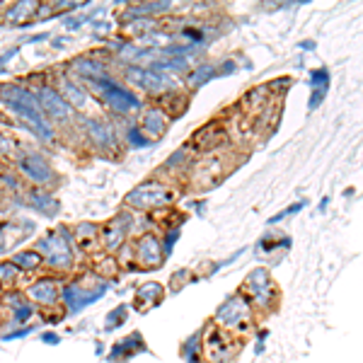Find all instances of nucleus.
Here are the masks:
<instances>
[{
    "label": "nucleus",
    "mask_w": 363,
    "mask_h": 363,
    "mask_svg": "<svg viewBox=\"0 0 363 363\" xmlns=\"http://www.w3.org/2000/svg\"><path fill=\"white\" fill-rule=\"evenodd\" d=\"M0 102L5 104L8 109L20 116L25 124L32 128L42 140H54V128H51V121L46 119L42 107H39L37 97L32 95L29 90L20 85H0Z\"/></svg>",
    "instance_id": "f257e3e1"
},
{
    "label": "nucleus",
    "mask_w": 363,
    "mask_h": 363,
    "mask_svg": "<svg viewBox=\"0 0 363 363\" xmlns=\"http://www.w3.org/2000/svg\"><path fill=\"white\" fill-rule=\"evenodd\" d=\"M213 325H218L220 330H225L228 335L238 337H247L255 330V308L245 301L242 296H233L220 306V310L216 313Z\"/></svg>",
    "instance_id": "f03ea898"
},
{
    "label": "nucleus",
    "mask_w": 363,
    "mask_h": 363,
    "mask_svg": "<svg viewBox=\"0 0 363 363\" xmlns=\"http://www.w3.org/2000/svg\"><path fill=\"white\" fill-rule=\"evenodd\" d=\"M83 83H85V90H92L99 97V104L104 102L107 107H112L114 112H131V109L140 107V99L112 78H104L102 75V78L83 80Z\"/></svg>",
    "instance_id": "7ed1b4c3"
},
{
    "label": "nucleus",
    "mask_w": 363,
    "mask_h": 363,
    "mask_svg": "<svg viewBox=\"0 0 363 363\" xmlns=\"http://www.w3.org/2000/svg\"><path fill=\"white\" fill-rule=\"evenodd\" d=\"M240 342L238 337L228 335L225 330H220L218 325L208 322L206 332H203V359L208 363H228L233 356L238 354Z\"/></svg>",
    "instance_id": "20e7f679"
},
{
    "label": "nucleus",
    "mask_w": 363,
    "mask_h": 363,
    "mask_svg": "<svg viewBox=\"0 0 363 363\" xmlns=\"http://www.w3.org/2000/svg\"><path fill=\"white\" fill-rule=\"evenodd\" d=\"M174 199V189L167 184V182H160V179H150V182H143L140 186L128 194L126 201L131 203L133 208H140V211H155V208H165L167 203H172Z\"/></svg>",
    "instance_id": "39448f33"
},
{
    "label": "nucleus",
    "mask_w": 363,
    "mask_h": 363,
    "mask_svg": "<svg viewBox=\"0 0 363 363\" xmlns=\"http://www.w3.org/2000/svg\"><path fill=\"white\" fill-rule=\"evenodd\" d=\"M240 296H242L252 308L267 310V308H272L274 303H277L279 289L272 284L269 274L259 269V272H252L247 277V281H245V286H242V294H240Z\"/></svg>",
    "instance_id": "423d86ee"
},
{
    "label": "nucleus",
    "mask_w": 363,
    "mask_h": 363,
    "mask_svg": "<svg viewBox=\"0 0 363 363\" xmlns=\"http://www.w3.org/2000/svg\"><path fill=\"white\" fill-rule=\"evenodd\" d=\"M39 250H42V262L46 267L58 269V272H68L70 264H73V250H70V242L63 230L46 235L39 242Z\"/></svg>",
    "instance_id": "0eeeda50"
},
{
    "label": "nucleus",
    "mask_w": 363,
    "mask_h": 363,
    "mask_svg": "<svg viewBox=\"0 0 363 363\" xmlns=\"http://www.w3.org/2000/svg\"><path fill=\"white\" fill-rule=\"evenodd\" d=\"M34 97H37V102H39V107H42L46 119H54L58 124H70V121H73L75 109L58 95L56 87H51V85L37 87V95Z\"/></svg>",
    "instance_id": "6e6552de"
},
{
    "label": "nucleus",
    "mask_w": 363,
    "mask_h": 363,
    "mask_svg": "<svg viewBox=\"0 0 363 363\" xmlns=\"http://www.w3.org/2000/svg\"><path fill=\"white\" fill-rule=\"evenodd\" d=\"M223 160L225 157H220V155H208V157H201V160L196 157L194 165H191V169H189V174L191 177H196L199 186H211L223 177V172H225Z\"/></svg>",
    "instance_id": "1a4fd4ad"
},
{
    "label": "nucleus",
    "mask_w": 363,
    "mask_h": 363,
    "mask_svg": "<svg viewBox=\"0 0 363 363\" xmlns=\"http://www.w3.org/2000/svg\"><path fill=\"white\" fill-rule=\"evenodd\" d=\"M17 165H20V172L25 174L27 179L37 182V184H51L56 177L54 169H51V165L42 155L25 153V155H20V162H17Z\"/></svg>",
    "instance_id": "9d476101"
},
{
    "label": "nucleus",
    "mask_w": 363,
    "mask_h": 363,
    "mask_svg": "<svg viewBox=\"0 0 363 363\" xmlns=\"http://www.w3.org/2000/svg\"><path fill=\"white\" fill-rule=\"evenodd\" d=\"M56 90L73 109H83V112H87L90 107H97L95 99L90 97V92L83 87V83H75V80H70V78H61Z\"/></svg>",
    "instance_id": "9b49d317"
},
{
    "label": "nucleus",
    "mask_w": 363,
    "mask_h": 363,
    "mask_svg": "<svg viewBox=\"0 0 363 363\" xmlns=\"http://www.w3.org/2000/svg\"><path fill=\"white\" fill-rule=\"evenodd\" d=\"M27 298L44 308H51L61 301V281L58 279H39L27 289Z\"/></svg>",
    "instance_id": "f8f14e48"
},
{
    "label": "nucleus",
    "mask_w": 363,
    "mask_h": 363,
    "mask_svg": "<svg viewBox=\"0 0 363 363\" xmlns=\"http://www.w3.org/2000/svg\"><path fill=\"white\" fill-rule=\"evenodd\" d=\"M228 138V133L223 131V126L218 124V121H211L208 126L199 128V131L194 133V140H191V148L194 150H216L220 143Z\"/></svg>",
    "instance_id": "ddd939ff"
},
{
    "label": "nucleus",
    "mask_w": 363,
    "mask_h": 363,
    "mask_svg": "<svg viewBox=\"0 0 363 363\" xmlns=\"http://www.w3.org/2000/svg\"><path fill=\"white\" fill-rule=\"evenodd\" d=\"M85 133H87V138L92 140V143H97L102 150H107V148H112V145L116 143V136H114V131H112V126L107 124V121H102L99 116H87L85 119Z\"/></svg>",
    "instance_id": "4468645a"
},
{
    "label": "nucleus",
    "mask_w": 363,
    "mask_h": 363,
    "mask_svg": "<svg viewBox=\"0 0 363 363\" xmlns=\"http://www.w3.org/2000/svg\"><path fill=\"white\" fill-rule=\"evenodd\" d=\"M136 259L138 264L153 269L157 264H162V245L160 240L153 235H145L138 240V247H136Z\"/></svg>",
    "instance_id": "2eb2a0df"
},
{
    "label": "nucleus",
    "mask_w": 363,
    "mask_h": 363,
    "mask_svg": "<svg viewBox=\"0 0 363 363\" xmlns=\"http://www.w3.org/2000/svg\"><path fill=\"white\" fill-rule=\"evenodd\" d=\"M167 116L169 114L165 112V109H160V107L145 109L143 116H140V131H143L148 138L162 136V133H165V128H167Z\"/></svg>",
    "instance_id": "dca6fc26"
},
{
    "label": "nucleus",
    "mask_w": 363,
    "mask_h": 363,
    "mask_svg": "<svg viewBox=\"0 0 363 363\" xmlns=\"http://www.w3.org/2000/svg\"><path fill=\"white\" fill-rule=\"evenodd\" d=\"M10 262H13V264L20 269V272H22V269H25V272H34V269H39V267L44 264L42 255H39V252H20V255H15Z\"/></svg>",
    "instance_id": "f3484780"
},
{
    "label": "nucleus",
    "mask_w": 363,
    "mask_h": 363,
    "mask_svg": "<svg viewBox=\"0 0 363 363\" xmlns=\"http://www.w3.org/2000/svg\"><path fill=\"white\" fill-rule=\"evenodd\" d=\"M37 13H39V5L37 3H17L5 15H8L10 20H15V22H25V20L34 17Z\"/></svg>",
    "instance_id": "a211bd4d"
},
{
    "label": "nucleus",
    "mask_w": 363,
    "mask_h": 363,
    "mask_svg": "<svg viewBox=\"0 0 363 363\" xmlns=\"http://www.w3.org/2000/svg\"><path fill=\"white\" fill-rule=\"evenodd\" d=\"M20 269H17L13 262H0V286H10L20 279Z\"/></svg>",
    "instance_id": "6ab92c4d"
},
{
    "label": "nucleus",
    "mask_w": 363,
    "mask_h": 363,
    "mask_svg": "<svg viewBox=\"0 0 363 363\" xmlns=\"http://www.w3.org/2000/svg\"><path fill=\"white\" fill-rule=\"evenodd\" d=\"M213 73H216V68L211 66V63H203L201 68L194 70V73L189 75V85H194V87H196V85L206 83V78H211V75H213Z\"/></svg>",
    "instance_id": "aec40b11"
},
{
    "label": "nucleus",
    "mask_w": 363,
    "mask_h": 363,
    "mask_svg": "<svg viewBox=\"0 0 363 363\" xmlns=\"http://www.w3.org/2000/svg\"><path fill=\"white\" fill-rule=\"evenodd\" d=\"M15 140L13 138H8V136H3V133H0V157H10L15 153Z\"/></svg>",
    "instance_id": "412c9836"
},
{
    "label": "nucleus",
    "mask_w": 363,
    "mask_h": 363,
    "mask_svg": "<svg viewBox=\"0 0 363 363\" xmlns=\"http://www.w3.org/2000/svg\"><path fill=\"white\" fill-rule=\"evenodd\" d=\"M264 92H267V87H262L259 95H264ZM255 97H257V92L252 90L250 95L245 97V107H250V104H255ZM262 112H264V99H259V102H257V114H262Z\"/></svg>",
    "instance_id": "4be33fe9"
},
{
    "label": "nucleus",
    "mask_w": 363,
    "mask_h": 363,
    "mask_svg": "<svg viewBox=\"0 0 363 363\" xmlns=\"http://www.w3.org/2000/svg\"><path fill=\"white\" fill-rule=\"evenodd\" d=\"M0 289H3V286H0Z\"/></svg>",
    "instance_id": "5701e85b"
}]
</instances>
